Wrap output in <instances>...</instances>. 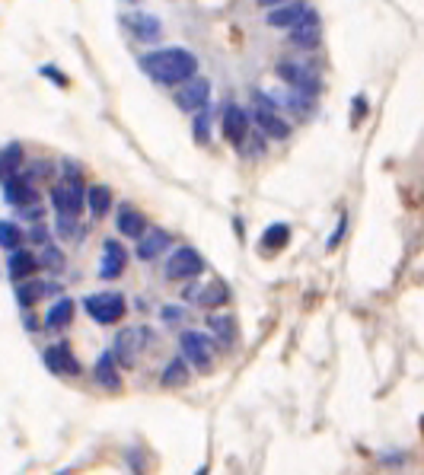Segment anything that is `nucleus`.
<instances>
[{
    "mask_svg": "<svg viewBox=\"0 0 424 475\" xmlns=\"http://www.w3.org/2000/svg\"><path fill=\"white\" fill-rule=\"evenodd\" d=\"M26 240H32V242H39V246H45V242H51V233H48V227H45V223H35V227L26 233Z\"/></svg>",
    "mask_w": 424,
    "mask_h": 475,
    "instance_id": "nucleus-35",
    "label": "nucleus"
},
{
    "mask_svg": "<svg viewBox=\"0 0 424 475\" xmlns=\"http://www.w3.org/2000/svg\"><path fill=\"white\" fill-rule=\"evenodd\" d=\"M35 271H39L35 252H29V249H13V252L7 255V275H10V281L13 284L35 278Z\"/></svg>",
    "mask_w": 424,
    "mask_h": 475,
    "instance_id": "nucleus-18",
    "label": "nucleus"
},
{
    "mask_svg": "<svg viewBox=\"0 0 424 475\" xmlns=\"http://www.w3.org/2000/svg\"><path fill=\"white\" fill-rule=\"evenodd\" d=\"M35 262H39V268H51V271H58L61 268V249L55 246V242H45L42 246V255H35Z\"/></svg>",
    "mask_w": 424,
    "mask_h": 475,
    "instance_id": "nucleus-31",
    "label": "nucleus"
},
{
    "mask_svg": "<svg viewBox=\"0 0 424 475\" xmlns=\"http://www.w3.org/2000/svg\"><path fill=\"white\" fill-rule=\"evenodd\" d=\"M208 329H211V341L220 344V348H233L239 338L237 319L230 316V313H214V316L208 319Z\"/></svg>",
    "mask_w": 424,
    "mask_h": 475,
    "instance_id": "nucleus-19",
    "label": "nucleus"
},
{
    "mask_svg": "<svg viewBox=\"0 0 424 475\" xmlns=\"http://www.w3.org/2000/svg\"><path fill=\"white\" fill-rule=\"evenodd\" d=\"M140 70H144L153 83L175 90L179 83L198 77V58L192 55L188 48L169 45V48H157V51H150V55L140 58Z\"/></svg>",
    "mask_w": 424,
    "mask_h": 475,
    "instance_id": "nucleus-1",
    "label": "nucleus"
},
{
    "mask_svg": "<svg viewBox=\"0 0 424 475\" xmlns=\"http://www.w3.org/2000/svg\"><path fill=\"white\" fill-rule=\"evenodd\" d=\"M173 99H175V105H179L182 112L195 115V112L208 109V103H211V83L204 80V77H192V80H185V83H179V86H175Z\"/></svg>",
    "mask_w": 424,
    "mask_h": 475,
    "instance_id": "nucleus-9",
    "label": "nucleus"
},
{
    "mask_svg": "<svg viewBox=\"0 0 424 475\" xmlns=\"http://www.w3.org/2000/svg\"><path fill=\"white\" fill-rule=\"evenodd\" d=\"M287 240H291V227H287V223H272L262 236V246L268 249V252H278V249L287 246Z\"/></svg>",
    "mask_w": 424,
    "mask_h": 475,
    "instance_id": "nucleus-29",
    "label": "nucleus"
},
{
    "mask_svg": "<svg viewBox=\"0 0 424 475\" xmlns=\"http://www.w3.org/2000/svg\"><path fill=\"white\" fill-rule=\"evenodd\" d=\"M84 182H80V176H64L61 182H58L55 188H51V204H55L58 217H80V211H84Z\"/></svg>",
    "mask_w": 424,
    "mask_h": 475,
    "instance_id": "nucleus-8",
    "label": "nucleus"
},
{
    "mask_svg": "<svg viewBox=\"0 0 424 475\" xmlns=\"http://www.w3.org/2000/svg\"><path fill=\"white\" fill-rule=\"evenodd\" d=\"M211 122H214L211 109L195 112V122H192V134H195L198 144H208V141H211Z\"/></svg>",
    "mask_w": 424,
    "mask_h": 475,
    "instance_id": "nucleus-30",
    "label": "nucleus"
},
{
    "mask_svg": "<svg viewBox=\"0 0 424 475\" xmlns=\"http://www.w3.org/2000/svg\"><path fill=\"white\" fill-rule=\"evenodd\" d=\"M287 109L291 112H297V115H310L313 112V99H306V96H300V93H287Z\"/></svg>",
    "mask_w": 424,
    "mask_h": 475,
    "instance_id": "nucleus-33",
    "label": "nucleus"
},
{
    "mask_svg": "<svg viewBox=\"0 0 424 475\" xmlns=\"http://www.w3.org/2000/svg\"><path fill=\"white\" fill-rule=\"evenodd\" d=\"M249 118L258 124V131H262L265 138H272V141H287L291 138V124H287L284 115H281V112L262 96V90H256V105H252Z\"/></svg>",
    "mask_w": 424,
    "mask_h": 475,
    "instance_id": "nucleus-7",
    "label": "nucleus"
},
{
    "mask_svg": "<svg viewBox=\"0 0 424 475\" xmlns=\"http://www.w3.org/2000/svg\"><path fill=\"white\" fill-rule=\"evenodd\" d=\"M249 128H252V118H249V112H246L243 105H237V103L223 105V112H220V131H223V138H227L230 144L243 147L246 138H249Z\"/></svg>",
    "mask_w": 424,
    "mask_h": 475,
    "instance_id": "nucleus-11",
    "label": "nucleus"
},
{
    "mask_svg": "<svg viewBox=\"0 0 424 475\" xmlns=\"http://www.w3.org/2000/svg\"><path fill=\"white\" fill-rule=\"evenodd\" d=\"M77 313V304L70 300V297H61V300H55V304L48 306V313H45V329L58 332V329H67L70 319H74Z\"/></svg>",
    "mask_w": 424,
    "mask_h": 475,
    "instance_id": "nucleus-24",
    "label": "nucleus"
},
{
    "mask_svg": "<svg viewBox=\"0 0 424 475\" xmlns=\"http://www.w3.org/2000/svg\"><path fill=\"white\" fill-rule=\"evenodd\" d=\"M20 166H22V147L20 144H7L4 150H0V179L13 176Z\"/></svg>",
    "mask_w": 424,
    "mask_h": 475,
    "instance_id": "nucleus-28",
    "label": "nucleus"
},
{
    "mask_svg": "<svg viewBox=\"0 0 424 475\" xmlns=\"http://www.w3.org/2000/svg\"><path fill=\"white\" fill-rule=\"evenodd\" d=\"M188 304L201 306V310H217V306L230 304V287L223 281H208V284H188L185 287Z\"/></svg>",
    "mask_w": 424,
    "mask_h": 475,
    "instance_id": "nucleus-13",
    "label": "nucleus"
},
{
    "mask_svg": "<svg viewBox=\"0 0 424 475\" xmlns=\"http://www.w3.org/2000/svg\"><path fill=\"white\" fill-rule=\"evenodd\" d=\"M179 358L185 360L188 367H195L198 373H211L217 360V344L211 341L208 332L198 329H185L179 335Z\"/></svg>",
    "mask_w": 424,
    "mask_h": 475,
    "instance_id": "nucleus-2",
    "label": "nucleus"
},
{
    "mask_svg": "<svg viewBox=\"0 0 424 475\" xmlns=\"http://www.w3.org/2000/svg\"><path fill=\"white\" fill-rule=\"evenodd\" d=\"M150 341H153L150 329H140V325H125V329L115 332V341H112V351L109 354L115 358V364L134 367Z\"/></svg>",
    "mask_w": 424,
    "mask_h": 475,
    "instance_id": "nucleus-3",
    "label": "nucleus"
},
{
    "mask_svg": "<svg viewBox=\"0 0 424 475\" xmlns=\"http://www.w3.org/2000/svg\"><path fill=\"white\" fill-rule=\"evenodd\" d=\"M45 284L42 281H35V278H29V281H20L16 284V304L22 306V310H29V306H35L39 300L45 297Z\"/></svg>",
    "mask_w": 424,
    "mask_h": 475,
    "instance_id": "nucleus-26",
    "label": "nucleus"
},
{
    "mask_svg": "<svg viewBox=\"0 0 424 475\" xmlns=\"http://www.w3.org/2000/svg\"><path fill=\"white\" fill-rule=\"evenodd\" d=\"M121 26L138 41H160L163 35V22L153 13H121Z\"/></svg>",
    "mask_w": 424,
    "mask_h": 475,
    "instance_id": "nucleus-16",
    "label": "nucleus"
},
{
    "mask_svg": "<svg viewBox=\"0 0 424 475\" xmlns=\"http://www.w3.org/2000/svg\"><path fill=\"white\" fill-rule=\"evenodd\" d=\"M112 204H115V198H112V188L109 186H90L84 195V207L93 214V217H105V214L112 211Z\"/></svg>",
    "mask_w": 424,
    "mask_h": 475,
    "instance_id": "nucleus-23",
    "label": "nucleus"
},
{
    "mask_svg": "<svg viewBox=\"0 0 424 475\" xmlns=\"http://www.w3.org/2000/svg\"><path fill=\"white\" fill-rule=\"evenodd\" d=\"M169 246H173V236H169V230L147 227L144 233L138 236V249H134V255H138L140 262H157L160 255L169 252Z\"/></svg>",
    "mask_w": 424,
    "mask_h": 475,
    "instance_id": "nucleus-14",
    "label": "nucleus"
},
{
    "mask_svg": "<svg viewBox=\"0 0 424 475\" xmlns=\"http://www.w3.org/2000/svg\"><path fill=\"white\" fill-rule=\"evenodd\" d=\"M319 41H322V20L313 7H306V13L291 26V45L303 51H313V48H319Z\"/></svg>",
    "mask_w": 424,
    "mask_h": 475,
    "instance_id": "nucleus-10",
    "label": "nucleus"
},
{
    "mask_svg": "<svg viewBox=\"0 0 424 475\" xmlns=\"http://www.w3.org/2000/svg\"><path fill=\"white\" fill-rule=\"evenodd\" d=\"M93 379H96L102 389H121V370L109 351H102L96 358V364H93Z\"/></svg>",
    "mask_w": 424,
    "mask_h": 475,
    "instance_id": "nucleus-22",
    "label": "nucleus"
},
{
    "mask_svg": "<svg viewBox=\"0 0 424 475\" xmlns=\"http://www.w3.org/2000/svg\"><path fill=\"white\" fill-rule=\"evenodd\" d=\"M55 233L61 236V240H80V217H58L55 223Z\"/></svg>",
    "mask_w": 424,
    "mask_h": 475,
    "instance_id": "nucleus-32",
    "label": "nucleus"
},
{
    "mask_svg": "<svg viewBox=\"0 0 424 475\" xmlns=\"http://www.w3.org/2000/svg\"><path fill=\"white\" fill-rule=\"evenodd\" d=\"M42 364L48 367L55 377H80L84 373V367H80V360H77V354L70 351V344L64 341H55L48 344L42 351Z\"/></svg>",
    "mask_w": 424,
    "mask_h": 475,
    "instance_id": "nucleus-12",
    "label": "nucleus"
},
{
    "mask_svg": "<svg viewBox=\"0 0 424 475\" xmlns=\"http://www.w3.org/2000/svg\"><path fill=\"white\" fill-rule=\"evenodd\" d=\"M188 379H192V367H188L179 354L169 358V364L163 367V373H160V383L166 386V389H179V386H185Z\"/></svg>",
    "mask_w": 424,
    "mask_h": 475,
    "instance_id": "nucleus-25",
    "label": "nucleus"
},
{
    "mask_svg": "<svg viewBox=\"0 0 424 475\" xmlns=\"http://www.w3.org/2000/svg\"><path fill=\"white\" fill-rule=\"evenodd\" d=\"M195 475H208V466H201V469H198V472Z\"/></svg>",
    "mask_w": 424,
    "mask_h": 475,
    "instance_id": "nucleus-38",
    "label": "nucleus"
},
{
    "mask_svg": "<svg viewBox=\"0 0 424 475\" xmlns=\"http://www.w3.org/2000/svg\"><path fill=\"white\" fill-rule=\"evenodd\" d=\"M258 7H265V10H272V7H281V4H287V0H256Z\"/></svg>",
    "mask_w": 424,
    "mask_h": 475,
    "instance_id": "nucleus-37",
    "label": "nucleus"
},
{
    "mask_svg": "<svg viewBox=\"0 0 424 475\" xmlns=\"http://www.w3.org/2000/svg\"><path fill=\"white\" fill-rule=\"evenodd\" d=\"M42 74H45V77H51V80H55V83H61V86H64V83H67L61 74H55V67H51V64H48V67H42Z\"/></svg>",
    "mask_w": 424,
    "mask_h": 475,
    "instance_id": "nucleus-36",
    "label": "nucleus"
},
{
    "mask_svg": "<svg viewBox=\"0 0 424 475\" xmlns=\"http://www.w3.org/2000/svg\"><path fill=\"white\" fill-rule=\"evenodd\" d=\"M4 201H7L10 207H29L39 201V192H35V182H29L22 172H13V176H7L4 179Z\"/></svg>",
    "mask_w": 424,
    "mask_h": 475,
    "instance_id": "nucleus-17",
    "label": "nucleus"
},
{
    "mask_svg": "<svg viewBox=\"0 0 424 475\" xmlns=\"http://www.w3.org/2000/svg\"><path fill=\"white\" fill-rule=\"evenodd\" d=\"M278 77L293 93H300V96H306V99H316L322 93V80H319V74H316V67H310V64H303V61H281Z\"/></svg>",
    "mask_w": 424,
    "mask_h": 475,
    "instance_id": "nucleus-5",
    "label": "nucleus"
},
{
    "mask_svg": "<svg viewBox=\"0 0 424 475\" xmlns=\"http://www.w3.org/2000/svg\"><path fill=\"white\" fill-rule=\"evenodd\" d=\"M22 242H26V230H22L20 223L0 221V246L7 249V252H13V249H22Z\"/></svg>",
    "mask_w": 424,
    "mask_h": 475,
    "instance_id": "nucleus-27",
    "label": "nucleus"
},
{
    "mask_svg": "<svg viewBox=\"0 0 424 475\" xmlns=\"http://www.w3.org/2000/svg\"><path fill=\"white\" fill-rule=\"evenodd\" d=\"M201 271H204V259H201V252L192 246H175L173 252L166 255V265H163L166 281H195Z\"/></svg>",
    "mask_w": 424,
    "mask_h": 475,
    "instance_id": "nucleus-6",
    "label": "nucleus"
},
{
    "mask_svg": "<svg viewBox=\"0 0 424 475\" xmlns=\"http://www.w3.org/2000/svg\"><path fill=\"white\" fill-rule=\"evenodd\" d=\"M160 319L166 325H179L182 319H185V310H182V306H163L160 310Z\"/></svg>",
    "mask_w": 424,
    "mask_h": 475,
    "instance_id": "nucleus-34",
    "label": "nucleus"
},
{
    "mask_svg": "<svg viewBox=\"0 0 424 475\" xmlns=\"http://www.w3.org/2000/svg\"><path fill=\"white\" fill-rule=\"evenodd\" d=\"M125 4H138V0H125Z\"/></svg>",
    "mask_w": 424,
    "mask_h": 475,
    "instance_id": "nucleus-39",
    "label": "nucleus"
},
{
    "mask_svg": "<svg viewBox=\"0 0 424 475\" xmlns=\"http://www.w3.org/2000/svg\"><path fill=\"white\" fill-rule=\"evenodd\" d=\"M115 230H119V236L138 240V236L147 230V217L138 211V207L121 204V207H119V214H115Z\"/></svg>",
    "mask_w": 424,
    "mask_h": 475,
    "instance_id": "nucleus-20",
    "label": "nucleus"
},
{
    "mask_svg": "<svg viewBox=\"0 0 424 475\" xmlns=\"http://www.w3.org/2000/svg\"><path fill=\"white\" fill-rule=\"evenodd\" d=\"M303 13H306V4H303V0H287V4H281V7H272V10H268L265 22H268L272 29H291Z\"/></svg>",
    "mask_w": 424,
    "mask_h": 475,
    "instance_id": "nucleus-21",
    "label": "nucleus"
},
{
    "mask_svg": "<svg viewBox=\"0 0 424 475\" xmlns=\"http://www.w3.org/2000/svg\"><path fill=\"white\" fill-rule=\"evenodd\" d=\"M84 310H86V316H90L93 323L115 325V323H121V319H125L128 300L121 294H115V290H99V294L84 297Z\"/></svg>",
    "mask_w": 424,
    "mask_h": 475,
    "instance_id": "nucleus-4",
    "label": "nucleus"
},
{
    "mask_svg": "<svg viewBox=\"0 0 424 475\" xmlns=\"http://www.w3.org/2000/svg\"><path fill=\"white\" fill-rule=\"evenodd\" d=\"M128 268V249L119 240H105L102 242V259H99V278L102 281H115Z\"/></svg>",
    "mask_w": 424,
    "mask_h": 475,
    "instance_id": "nucleus-15",
    "label": "nucleus"
}]
</instances>
